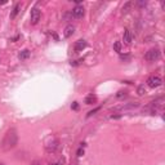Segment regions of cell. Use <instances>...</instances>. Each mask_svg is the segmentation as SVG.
I'll list each match as a JSON object with an SVG mask.
<instances>
[{
  "label": "cell",
  "mask_w": 165,
  "mask_h": 165,
  "mask_svg": "<svg viewBox=\"0 0 165 165\" xmlns=\"http://www.w3.org/2000/svg\"><path fill=\"white\" fill-rule=\"evenodd\" d=\"M18 143V133L15 128H10L7 130V133L4 134V138L1 141V150L8 151V150H12L17 146Z\"/></svg>",
  "instance_id": "cell-1"
},
{
  "label": "cell",
  "mask_w": 165,
  "mask_h": 165,
  "mask_svg": "<svg viewBox=\"0 0 165 165\" xmlns=\"http://www.w3.org/2000/svg\"><path fill=\"white\" fill-rule=\"evenodd\" d=\"M160 56H161L160 49L159 48H152V49H150V50L146 53L144 58H146L148 62H155V61H157V59L160 58Z\"/></svg>",
  "instance_id": "cell-2"
},
{
  "label": "cell",
  "mask_w": 165,
  "mask_h": 165,
  "mask_svg": "<svg viewBox=\"0 0 165 165\" xmlns=\"http://www.w3.org/2000/svg\"><path fill=\"white\" fill-rule=\"evenodd\" d=\"M139 103L138 102H130L126 103V105H121V106H116V107H112L113 111H128V110H134V108H138Z\"/></svg>",
  "instance_id": "cell-3"
},
{
  "label": "cell",
  "mask_w": 165,
  "mask_h": 165,
  "mask_svg": "<svg viewBox=\"0 0 165 165\" xmlns=\"http://www.w3.org/2000/svg\"><path fill=\"white\" fill-rule=\"evenodd\" d=\"M161 84H162V80H161V77L157 76V75L150 76L148 79H147V85H148L150 88H157V87H160Z\"/></svg>",
  "instance_id": "cell-4"
},
{
  "label": "cell",
  "mask_w": 165,
  "mask_h": 165,
  "mask_svg": "<svg viewBox=\"0 0 165 165\" xmlns=\"http://www.w3.org/2000/svg\"><path fill=\"white\" fill-rule=\"evenodd\" d=\"M41 18V12L39 10V8H32L31 9V14H30V19L32 25H36V23L40 21Z\"/></svg>",
  "instance_id": "cell-5"
},
{
  "label": "cell",
  "mask_w": 165,
  "mask_h": 165,
  "mask_svg": "<svg viewBox=\"0 0 165 165\" xmlns=\"http://www.w3.org/2000/svg\"><path fill=\"white\" fill-rule=\"evenodd\" d=\"M84 14H85V9H84V7H82L81 4L76 5V7L72 9V15H74L76 19H80V18H82V17H84Z\"/></svg>",
  "instance_id": "cell-6"
},
{
  "label": "cell",
  "mask_w": 165,
  "mask_h": 165,
  "mask_svg": "<svg viewBox=\"0 0 165 165\" xmlns=\"http://www.w3.org/2000/svg\"><path fill=\"white\" fill-rule=\"evenodd\" d=\"M59 142L57 141V139H53V141H50V142H48V143L45 144V150L48 152H54L57 148H58V146H59Z\"/></svg>",
  "instance_id": "cell-7"
},
{
  "label": "cell",
  "mask_w": 165,
  "mask_h": 165,
  "mask_svg": "<svg viewBox=\"0 0 165 165\" xmlns=\"http://www.w3.org/2000/svg\"><path fill=\"white\" fill-rule=\"evenodd\" d=\"M85 46H87V41L77 40L74 45V49H75V52H82V49H85Z\"/></svg>",
  "instance_id": "cell-8"
},
{
  "label": "cell",
  "mask_w": 165,
  "mask_h": 165,
  "mask_svg": "<svg viewBox=\"0 0 165 165\" xmlns=\"http://www.w3.org/2000/svg\"><path fill=\"white\" fill-rule=\"evenodd\" d=\"M131 34L129 30H124V34H123V41L126 44V45H129V44H131Z\"/></svg>",
  "instance_id": "cell-9"
},
{
  "label": "cell",
  "mask_w": 165,
  "mask_h": 165,
  "mask_svg": "<svg viewBox=\"0 0 165 165\" xmlns=\"http://www.w3.org/2000/svg\"><path fill=\"white\" fill-rule=\"evenodd\" d=\"M74 32H75V27L72 25H68V26H66V28H64L63 35H64V38H71V36L74 35Z\"/></svg>",
  "instance_id": "cell-10"
},
{
  "label": "cell",
  "mask_w": 165,
  "mask_h": 165,
  "mask_svg": "<svg viewBox=\"0 0 165 165\" xmlns=\"http://www.w3.org/2000/svg\"><path fill=\"white\" fill-rule=\"evenodd\" d=\"M84 102H85V105H93V103L97 102V97H95V95H93V94H89V95H87V97H85Z\"/></svg>",
  "instance_id": "cell-11"
},
{
  "label": "cell",
  "mask_w": 165,
  "mask_h": 165,
  "mask_svg": "<svg viewBox=\"0 0 165 165\" xmlns=\"http://www.w3.org/2000/svg\"><path fill=\"white\" fill-rule=\"evenodd\" d=\"M131 7H133V1H126L125 4L123 5V9H121V10H123V14H126V13L130 10Z\"/></svg>",
  "instance_id": "cell-12"
},
{
  "label": "cell",
  "mask_w": 165,
  "mask_h": 165,
  "mask_svg": "<svg viewBox=\"0 0 165 165\" xmlns=\"http://www.w3.org/2000/svg\"><path fill=\"white\" fill-rule=\"evenodd\" d=\"M18 57H19V59H27L28 57H30V50H28V49H23V50L18 54Z\"/></svg>",
  "instance_id": "cell-13"
},
{
  "label": "cell",
  "mask_w": 165,
  "mask_h": 165,
  "mask_svg": "<svg viewBox=\"0 0 165 165\" xmlns=\"http://www.w3.org/2000/svg\"><path fill=\"white\" fill-rule=\"evenodd\" d=\"M19 9H21V5L19 4H15L14 7H13L12 13H10V18H15V15L19 13Z\"/></svg>",
  "instance_id": "cell-14"
},
{
  "label": "cell",
  "mask_w": 165,
  "mask_h": 165,
  "mask_svg": "<svg viewBox=\"0 0 165 165\" xmlns=\"http://www.w3.org/2000/svg\"><path fill=\"white\" fill-rule=\"evenodd\" d=\"M137 93H138V95H143L144 93H146V88H144V85H139L138 89H137Z\"/></svg>",
  "instance_id": "cell-15"
},
{
  "label": "cell",
  "mask_w": 165,
  "mask_h": 165,
  "mask_svg": "<svg viewBox=\"0 0 165 165\" xmlns=\"http://www.w3.org/2000/svg\"><path fill=\"white\" fill-rule=\"evenodd\" d=\"M113 49H115V52L120 53V52H121V43H120V41H116V43L113 44Z\"/></svg>",
  "instance_id": "cell-16"
},
{
  "label": "cell",
  "mask_w": 165,
  "mask_h": 165,
  "mask_svg": "<svg viewBox=\"0 0 165 165\" xmlns=\"http://www.w3.org/2000/svg\"><path fill=\"white\" fill-rule=\"evenodd\" d=\"M101 110V107H95L94 110H92V111H89V112H88V115H87V117H90V116H93L94 115L95 112H98V111Z\"/></svg>",
  "instance_id": "cell-17"
},
{
  "label": "cell",
  "mask_w": 165,
  "mask_h": 165,
  "mask_svg": "<svg viewBox=\"0 0 165 165\" xmlns=\"http://www.w3.org/2000/svg\"><path fill=\"white\" fill-rule=\"evenodd\" d=\"M84 146H85V143H81L80 148L77 150V156H82V155H84Z\"/></svg>",
  "instance_id": "cell-18"
},
{
  "label": "cell",
  "mask_w": 165,
  "mask_h": 165,
  "mask_svg": "<svg viewBox=\"0 0 165 165\" xmlns=\"http://www.w3.org/2000/svg\"><path fill=\"white\" fill-rule=\"evenodd\" d=\"M126 93H128V92H126V90H120V92H119L117 94H116V97H119V98H121V97H125V95H126Z\"/></svg>",
  "instance_id": "cell-19"
},
{
  "label": "cell",
  "mask_w": 165,
  "mask_h": 165,
  "mask_svg": "<svg viewBox=\"0 0 165 165\" xmlns=\"http://www.w3.org/2000/svg\"><path fill=\"white\" fill-rule=\"evenodd\" d=\"M71 108L72 110H77V108H79V105H77V102H74L71 105Z\"/></svg>",
  "instance_id": "cell-20"
},
{
  "label": "cell",
  "mask_w": 165,
  "mask_h": 165,
  "mask_svg": "<svg viewBox=\"0 0 165 165\" xmlns=\"http://www.w3.org/2000/svg\"><path fill=\"white\" fill-rule=\"evenodd\" d=\"M137 4L139 5V7H146V4H147V1H138Z\"/></svg>",
  "instance_id": "cell-21"
},
{
  "label": "cell",
  "mask_w": 165,
  "mask_h": 165,
  "mask_svg": "<svg viewBox=\"0 0 165 165\" xmlns=\"http://www.w3.org/2000/svg\"><path fill=\"white\" fill-rule=\"evenodd\" d=\"M31 165H39V160H35V161H34Z\"/></svg>",
  "instance_id": "cell-22"
},
{
  "label": "cell",
  "mask_w": 165,
  "mask_h": 165,
  "mask_svg": "<svg viewBox=\"0 0 165 165\" xmlns=\"http://www.w3.org/2000/svg\"><path fill=\"white\" fill-rule=\"evenodd\" d=\"M53 165H58V164H53Z\"/></svg>",
  "instance_id": "cell-23"
},
{
  "label": "cell",
  "mask_w": 165,
  "mask_h": 165,
  "mask_svg": "<svg viewBox=\"0 0 165 165\" xmlns=\"http://www.w3.org/2000/svg\"><path fill=\"white\" fill-rule=\"evenodd\" d=\"M0 165H3V164H0Z\"/></svg>",
  "instance_id": "cell-24"
}]
</instances>
